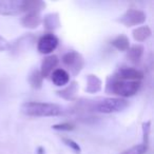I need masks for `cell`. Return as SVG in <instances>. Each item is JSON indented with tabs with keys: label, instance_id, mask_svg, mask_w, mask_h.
Returning <instances> with one entry per match:
<instances>
[{
	"label": "cell",
	"instance_id": "cell-13",
	"mask_svg": "<svg viewBox=\"0 0 154 154\" xmlns=\"http://www.w3.org/2000/svg\"><path fill=\"white\" fill-rule=\"evenodd\" d=\"M143 47L141 45H133L127 51V59L133 64H137L143 55Z\"/></svg>",
	"mask_w": 154,
	"mask_h": 154
},
{
	"label": "cell",
	"instance_id": "cell-6",
	"mask_svg": "<svg viewBox=\"0 0 154 154\" xmlns=\"http://www.w3.org/2000/svg\"><path fill=\"white\" fill-rule=\"evenodd\" d=\"M24 13V0H0V15L14 16Z\"/></svg>",
	"mask_w": 154,
	"mask_h": 154
},
{
	"label": "cell",
	"instance_id": "cell-22",
	"mask_svg": "<svg viewBox=\"0 0 154 154\" xmlns=\"http://www.w3.org/2000/svg\"><path fill=\"white\" fill-rule=\"evenodd\" d=\"M62 141H63L64 145L68 146V147L70 148L71 150H73L76 154H80L82 148H80V146L78 145L75 140H73L72 138H69V137H63V138H62Z\"/></svg>",
	"mask_w": 154,
	"mask_h": 154
},
{
	"label": "cell",
	"instance_id": "cell-17",
	"mask_svg": "<svg viewBox=\"0 0 154 154\" xmlns=\"http://www.w3.org/2000/svg\"><path fill=\"white\" fill-rule=\"evenodd\" d=\"M152 31L151 29L148 26H138V28L134 29L132 32V36L134 38L135 41L137 42H141V41H145L151 36Z\"/></svg>",
	"mask_w": 154,
	"mask_h": 154
},
{
	"label": "cell",
	"instance_id": "cell-10",
	"mask_svg": "<svg viewBox=\"0 0 154 154\" xmlns=\"http://www.w3.org/2000/svg\"><path fill=\"white\" fill-rule=\"evenodd\" d=\"M42 22V17L38 12H28L21 18V23L24 28L34 30L37 29Z\"/></svg>",
	"mask_w": 154,
	"mask_h": 154
},
{
	"label": "cell",
	"instance_id": "cell-3",
	"mask_svg": "<svg viewBox=\"0 0 154 154\" xmlns=\"http://www.w3.org/2000/svg\"><path fill=\"white\" fill-rule=\"evenodd\" d=\"M140 82H125V80H115L108 82L107 91L109 94H115L119 97H132L140 89Z\"/></svg>",
	"mask_w": 154,
	"mask_h": 154
},
{
	"label": "cell",
	"instance_id": "cell-19",
	"mask_svg": "<svg viewBox=\"0 0 154 154\" xmlns=\"http://www.w3.org/2000/svg\"><path fill=\"white\" fill-rule=\"evenodd\" d=\"M29 82L32 88L34 89H40L42 87L43 82V77L41 76L40 71L39 70H33L32 73L29 76Z\"/></svg>",
	"mask_w": 154,
	"mask_h": 154
},
{
	"label": "cell",
	"instance_id": "cell-12",
	"mask_svg": "<svg viewBox=\"0 0 154 154\" xmlns=\"http://www.w3.org/2000/svg\"><path fill=\"white\" fill-rule=\"evenodd\" d=\"M43 26L47 31H55L61 26V21L58 13H50L47 14L42 18Z\"/></svg>",
	"mask_w": 154,
	"mask_h": 154
},
{
	"label": "cell",
	"instance_id": "cell-16",
	"mask_svg": "<svg viewBox=\"0 0 154 154\" xmlns=\"http://www.w3.org/2000/svg\"><path fill=\"white\" fill-rule=\"evenodd\" d=\"M112 47H114L116 50L120 52H127L130 48V40L129 38L124 34H120L118 36H116L115 38H113L111 40Z\"/></svg>",
	"mask_w": 154,
	"mask_h": 154
},
{
	"label": "cell",
	"instance_id": "cell-9",
	"mask_svg": "<svg viewBox=\"0 0 154 154\" xmlns=\"http://www.w3.org/2000/svg\"><path fill=\"white\" fill-rule=\"evenodd\" d=\"M58 63H59V59L56 55H48L45 57L41 61V68H40V74L43 77V79L49 78L51 74L56 70Z\"/></svg>",
	"mask_w": 154,
	"mask_h": 154
},
{
	"label": "cell",
	"instance_id": "cell-8",
	"mask_svg": "<svg viewBox=\"0 0 154 154\" xmlns=\"http://www.w3.org/2000/svg\"><path fill=\"white\" fill-rule=\"evenodd\" d=\"M115 80H125V82H139L143 78V73L140 70L129 66H122L112 76Z\"/></svg>",
	"mask_w": 154,
	"mask_h": 154
},
{
	"label": "cell",
	"instance_id": "cell-23",
	"mask_svg": "<svg viewBox=\"0 0 154 154\" xmlns=\"http://www.w3.org/2000/svg\"><path fill=\"white\" fill-rule=\"evenodd\" d=\"M52 128L56 131H73L75 129V126L71 122H61V124H57V125H54L52 126Z\"/></svg>",
	"mask_w": 154,
	"mask_h": 154
},
{
	"label": "cell",
	"instance_id": "cell-7",
	"mask_svg": "<svg viewBox=\"0 0 154 154\" xmlns=\"http://www.w3.org/2000/svg\"><path fill=\"white\" fill-rule=\"evenodd\" d=\"M59 40L58 38L52 33L45 34L38 39L37 41V50L40 54L43 55H50L55 51L56 48L58 47Z\"/></svg>",
	"mask_w": 154,
	"mask_h": 154
},
{
	"label": "cell",
	"instance_id": "cell-21",
	"mask_svg": "<svg viewBox=\"0 0 154 154\" xmlns=\"http://www.w3.org/2000/svg\"><path fill=\"white\" fill-rule=\"evenodd\" d=\"M141 128H143V145L147 146L149 145V137H150V132H151V122L148 120V122H143L141 125Z\"/></svg>",
	"mask_w": 154,
	"mask_h": 154
},
{
	"label": "cell",
	"instance_id": "cell-20",
	"mask_svg": "<svg viewBox=\"0 0 154 154\" xmlns=\"http://www.w3.org/2000/svg\"><path fill=\"white\" fill-rule=\"evenodd\" d=\"M148 150V147L145 146L143 143H139V145L133 146L132 148L124 151L122 154H146Z\"/></svg>",
	"mask_w": 154,
	"mask_h": 154
},
{
	"label": "cell",
	"instance_id": "cell-1",
	"mask_svg": "<svg viewBox=\"0 0 154 154\" xmlns=\"http://www.w3.org/2000/svg\"><path fill=\"white\" fill-rule=\"evenodd\" d=\"M21 112L32 117H54L61 115L63 109L56 103L29 101L21 106Z\"/></svg>",
	"mask_w": 154,
	"mask_h": 154
},
{
	"label": "cell",
	"instance_id": "cell-24",
	"mask_svg": "<svg viewBox=\"0 0 154 154\" xmlns=\"http://www.w3.org/2000/svg\"><path fill=\"white\" fill-rule=\"evenodd\" d=\"M9 45H10V43L8 42L2 36H0V52L8 50L9 49Z\"/></svg>",
	"mask_w": 154,
	"mask_h": 154
},
{
	"label": "cell",
	"instance_id": "cell-25",
	"mask_svg": "<svg viewBox=\"0 0 154 154\" xmlns=\"http://www.w3.org/2000/svg\"><path fill=\"white\" fill-rule=\"evenodd\" d=\"M38 154H45V150H43L41 147L38 148Z\"/></svg>",
	"mask_w": 154,
	"mask_h": 154
},
{
	"label": "cell",
	"instance_id": "cell-4",
	"mask_svg": "<svg viewBox=\"0 0 154 154\" xmlns=\"http://www.w3.org/2000/svg\"><path fill=\"white\" fill-rule=\"evenodd\" d=\"M63 66L70 71V73L74 76L78 75L85 66V59L80 53L76 51H69L63 54L61 58Z\"/></svg>",
	"mask_w": 154,
	"mask_h": 154
},
{
	"label": "cell",
	"instance_id": "cell-11",
	"mask_svg": "<svg viewBox=\"0 0 154 154\" xmlns=\"http://www.w3.org/2000/svg\"><path fill=\"white\" fill-rule=\"evenodd\" d=\"M53 84L57 87H64L70 82V74L64 69H56L51 74Z\"/></svg>",
	"mask_w": 154,
	"mask_h": 154
},
{
	"label": "cell",
	"instance_id": "cell-2",
	"mask_svg": "<svg viewBox=\"0 0 154 154\" xmlns=\"http://www.w3.org/2000/svg\"><path fill=\"white\" fill-rule=\"evenodd\" d=\"M128 107H129V101H127L126 99L113 98V97L101 98L98 101L94 100V103H92L89 106V108L91 110L103 114L118 113V112L124 111Z\"/></svg>",
	"mask_w": 154,
	"mask_h": 154
},
{
	"label": "cell",
	"instance_id": "cell-15",
	"mask_svg": "<svg viewBox=\"0 0 154 154\" xmlns=\"http://www.w3.org/2000/svg\"><path fill=\"white\" fill-rule=\"evenodd\" d=\"M101 87H103V82H101L100 78L97 75L89 74L87 76V87H86L87 93H90V94L98 93L101 90Z\"/></svg>",
	"mask_w": 154,
	"mask_h": 154
},
{
	"label": "cell",
	"instance_id": "cell-5",
	"mask_svg": "<svg viewBox=\"0 0 154 154\" xmlns=\"http://www.w3.org/2000/svg\"><path fill=\"white\" fill-rule=\"evenodd\" d=\"M146 18H147L146 14L140 10L128 9L120 16V18H118L117 21L127 28H131V26H137L143 24L146 21Z\"/></svg>",
	"mask_w": 154,
	"mask_h": 154
},
{
	"label": "cell",
	"instance_id": "cell-18",
	"mask_svg": "<svg viewBox=\"0 0 154 154\" xmlns=\"http://www.w3.org/2000/svg\"><path fill=\"white\" fill-rule=\"evenodd\" d=\"M45 8V3L40 0H24V12H38L40 13Z\"/></svg>",
	"mask_w": 154,
	"mask_h": 154
},
{
	"label": "cell",
	"instance_id": "cell-14",
	"mask_svg": "<svg viewBox=\"0 0 154 154\" xmlns=\"http://www.w3.org/2000/svg\"><path fill=\"white\" fill-rule=\"evenodd\" d=\"M78 91V84L76 82H71L70 84H68L63 89L57 91V95L59 97H61L62 99L66 100H72L74 99V97L76 96V93Z\"/></svg>",
	"mask_w": 154,
	"mask_h": 154
}]
</instances>
